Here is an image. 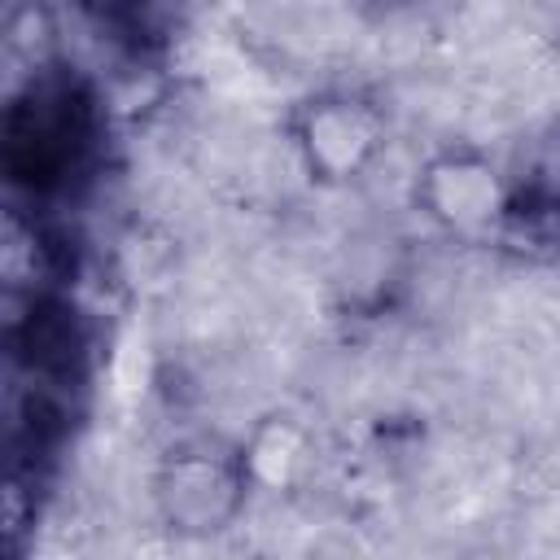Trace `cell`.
<instances>
[{"instance_id": "277c9868", "label": "cell", "mask_w": 560, "mask_h": 560, "mask_svg": "<svg viewBox=\"0 0 560 560\" xmlns=\"http://www.w3.org/2000/svg\"><path fill=\"white\" fill-rule=\"evenodd\" d=\"M92 144V109L88 96L74 83H31L4 127V158L9 175L35 192L61 188L79 166Z\"/></svg>"}, {"instance_id": "8992f818", "label": "cell", "mask_w": 560, "mask_h": 560, "mask_svg": "<svg viewBox=\"0 0 560 560\" xmlns=\"http://www.w3.org/2000/svg\"><path fill=\"white\" fill-rule=\"evenodd\" d=\"M241 442L258 490H293L315 464V433L289 411L262 416Z\"/></svg>"}, {"instance_id": "3957f363", "label": "cell", "mask_w": 560, "mask_h": 560, "mask_svg": "<svg viewBox=\"0 0 560 560\" xmlns=\"http://www.w3.org/2000/svg\"><path fill=\"white\" fill-rule=\"evenodd\" d=\"M508 201V171L477 140H446L411 171V210L442 236L490 245Z\"/></svg>"}, {"instance_id": "7a4b0ae2", "label": "cell", "mask_w": 560, "mask_h": 560, "mask_svg": "<svg viewBox=\"0 0 560 560\" xmlns=\"http://www.w3.org/2000/svg\"><path fill=\"white\" fill-rule=\"evenodd\" d=\"M389 109L354 83H324L298 96L284 114V140L315 188H354L389 149Z\"/></svg>"}, {"instance_id": "5b68a950", "label": "cell", "mask_w": 560, "mask_h": 560, "mask_svg": "<svg viewBox=\"0 0 560 560\" xmlns=\"http://www.w3.org/2000/svg\"><path fill=\"white\" fill-rule=\"evenodd\" d=\"M490 245L521 267L560 262V166L534 162L508 175V201Z\"/></svg>"}, {"instance_id": "6da1fadb", "label": "cell", "mask_w": 560, "mask_h": 560, "mask_svg": "<svg viewBox=\"0 0 560 560\" xmlns=\"http://www.w3.org/2000/svg\"><path fill=\"white\" fill-rule=\"evenodd\" d=\"M254 472L245 442L228 433H188L175 438L149 472V503L166 534L184 542H206L228 534L254 494Z\"/></svg>"}, {"instance_id": "52a82bcc", "label": "cell", "mask_w": 560, "mask_h": 560, "mask_svg": "<svg viewBox=\"0 0 560 560\" xmlns=\"http://www.w3.org/2000/svg\"><path fill=\"white\" fill-rule=\"evenodd\" d=\"M438 0H359V9L376 22H394V18H411V13H424L433 9Z\"/></svg>"}]
</instances>
